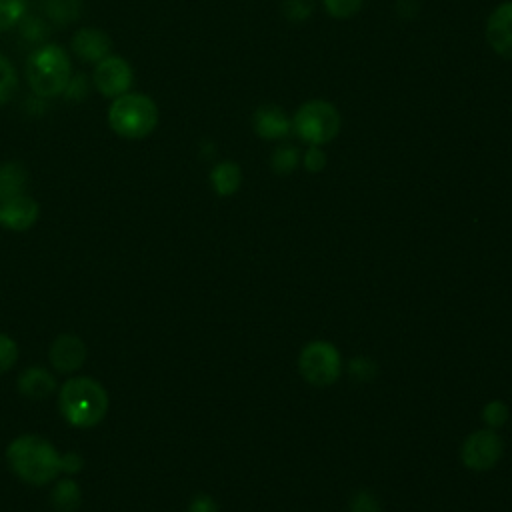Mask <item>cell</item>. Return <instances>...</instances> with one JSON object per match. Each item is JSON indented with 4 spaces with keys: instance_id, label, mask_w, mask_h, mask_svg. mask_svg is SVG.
I'll list each match as a JSON object with an SVG mask.
<instances>
[{
    "instance_id": "6da1fadb",
    "label": "cell",
    "mask_w": 512,
    "mask_h": 512,
    "mask_svg": "<svg viewBox=\"0 0 512 512\" xmlns=\"http://www.w3.org/2000/svg\"><path fill=\"white\" fill-rule=\"evenodd\" d=\"M6 462L20 480L32 486H46L62 474V454L36 434L16 436L6 448Z\"/></svg>"
},
{
    "instance_id": "7a4b0ae2",
    "label": "cell",
    "mask_w": 512,
    "mask_h": 512,
    "mask_svg": "<svg viewBox=\"0 0 512 512\" xmlns=\"http://www.w3.org/2000/svg\"><path fill=\"white\" fill-rule=\"evenodd\" d=\"M58 408L70 426L92 428L108 412V394L94 378L70 376L58 390Z\"/></svg>"
},
{
    "instance_id": "3957f363",
    "label": "cell",
    "mask_w": 512,
    "mask_h": 512,
    "mask_svg": "<svg viewBox=\"0 0 512 512\" xmlns=\"http://www.w3.org/2000/svg\"><path fill=\"white\" fill-rule=\"evenodd\" d=\"M160 120L156 102L140 92H126L108 106V126L126 140H142L150 136Z\"/></svg>"
},
{
    "instance_id": "277c9868",
    "label": "cell",
    "mask_w": 512,
    "mask_h": 512,
    "mask_svg": "<svg viewBox=\"0 0 512 512\" xmlns=\"http://www.w3.org/2000/svg\"><path fill=\"white\" fill-rule=\"evenodd\" d=\"M26 78L32 92L42 98L64 94L72 78L68 52L58 44H42L28 56Z\"/></svg>"
},
{
    "instance_id": "5b68a950",
    "label": "cell",
    "mask_w": 512,
    "mask_h": 512,
    "mask_svg": "<svg viewBox=\"0 0 512 512\" xmlns=\"http://www.w3.org/2000/svg\"><path fill=\"white\" fill-rule=\"evenodd\" d=\"M340 112L328 100H308L292 116V132L308 146H322L340 132Z\"/></svg>"
},
{
    "instance_id": "8992f818",
    "label": "cell",
    "mask_w": 512,
    "mask_h": 512,
    "mask_svg": "<svg viewBox=\"0 0 512 512\" xmlns=\"http://www.w3.org/2000/svg\"><path fill=\"white\" fill-rule=\"evenodd\" d=\"M300 376L312 386H330L342 372V358L334 344L326 340L308 342L298 356Z\"/></svg>"
},
{
    "instance_id": "52a82bcc",
    "label": "cell",
    "mask_w": 512,
    "mask_h": 512,
    "mask_svg": "<svg viewBox=\"0 0 512 512\" xmlns=\"http://www.w3.org/2000/svg\"><path fill=\"white\" fill-rule=\"evenodd\" d=\"M502 440L494 432V428H482L466 436L462 444V462L466 468L474 472H484L496 466L502 456Z\"/></svg>"
},
{
    "instance_id": "ba28073f",
    "label": "cell",
    "mask_w": 512,
    "mask_h": 512,
    "mask_svg": "<svg viewBox=\"0 0 512 512\" xmlns=\"http://www.w3.org/2000/svg\"><path fill=\"white\" fill-rule=\"evenodd\" d=\"M92 80L96 90L114 100L126 92H130V86L134 82V70L128 60L116 54H108L100 62H96V68L92 72Z\"/></svg>"
},
{
    "instance_id": "9c48e42d",
    "label": "cell",
    "mask_w": 512,
    "mask_h": 512,
    "mask_svg": "<svg viewBox=\"0 0 512 512\" xmlns=\"http://www.w3.org/2000/svg\"><path fill=\"white\" fill-rule=\"evenodd\" d=\"M38 216L40 206L28 194H20L0 202V226L6 230L24 232L36 224Z\"/></svg>"
},
{
    "instance_id": "30bf717a",
    "label": "cell",
    "mask_w": 512,
    "mask_h": 512,
    "mask_svg": "<svg viewBox=\"0 0 512 512\" xmlns=\"http://www.w3.org/2000/svg\"><path fill=\"white\" fill-rule=\"evenodd\" d=\"M486 40L498 56L512 60V2H502L490 12Z\"/></svg>"
},
{
    "instance_id": "8fae6325",
    "label": "cell",
    "mask_w": 512,
    "mask_h": 512,
    "mask_svg": "<svg viewBox=\"0 0 512 512\" xmlns=\"http://www.w3.org/2000/svg\"><path fill=\"white\" fill-rule=\"evenodd\" d=\"M50 364L60 374H72L76 372L84 360H86V346L84 342L74 334H60L48 350Z\"/></svg>"
},
{
    "instance_id": "7c38bea8",
    "label": "cell",
    "mask_w": 512,
    "mask_h": 512,
    "mask_svg": "<svg viewBox=\"0 0 512 512\" xmlns=\"http://www.w3.org/2000/svg\"><path fill=\"white\" fill-rule=\"evenodd\" d=\"M70 48L80 60L96 64L110 54L112 38L100 28L86 26V28H80L74 32V36L70 40Z\"/></svg>"
},
{
    "instance_id": "4fadbf2b",
    "label": "cell",
    "mask_w": 512,
    "mask_h": 512,
    "mask_svg": "<svg viewBox=\"0 0 512 512\" xmlns=\"http://www.w3.org/2000/svg\"><path fill=\"white\" fill-rule=\"evenodd\" d=\"M252 128L264 140H280L292 132V120L276 104H262L252 114Z\"/></svg>"
},
{
    "instance_id": "5bb4252c",
    "label": "cell",
    "mask_w": 512,
    "mask_h": 512,
    "mask_svg": "<svg viewBox=\"0 0 512 512\" xmlns=\"http://www.w3.org/2000/svg\"><path fill=\"white\" fill-rule=\"evenodd\" d=\"M16 386L22 396L32 398V400H42V398H48L52 392H56L54 376L46 368H40V366L26 368L18 376Z\"/></svg>"
},
{
    "instance_id": "9a60e30c",
    "label": "cell",
    "mask_w": 512,
    "mask_h": 512,
    "mask_svg": "<svg viewBox=\"0 0 512 512\" xmlns=\"http://www.w3.org/2000/svg\"><path fill=\"white\" fill-rule=\"evenodd\" d=\"M28 182V170L22 162L10 160L0 164V202L20 196L26 190Z\"/></svg>"
},
{
    "instance_id": "2e32d148",
    "label": "cell",
    "mask_w": 512,
    "mask_h": 512,
    "mask_svg": "<svg viewBox=\"0 0 512 512\" xmlns=\"http://www.w3.org/2000/svg\"><path fill=\"white\" fill-rule=\"evenodd\" d=\"M210 184L218 196H232L242 184V170L236 162L224 160L210 170Z\"/></svg>"
},
{
    "instance_id": "e0dca14e",
    "label": "cell",
    "mask_w": 512,
    "mask_h": 512,
    "mask_svg": "<svg viewBox=\"0 0 512 512\" xmlns=\"http://www.w3.org/2000/svg\"><path fill=\"white\" fill-rule=\"evenodd\" d=\"M80 500H82L80 486L72 478H62L50 490V502L56 512H74L80 506Z\"/></svg>"
},
{
    "instance_id": "ac0fdd59",
    "label": "cell",
    "mask_w": 512,
    "mask_h": 512,
    "mask_svg": "<svg viewBox=\"0 0 512 512\" xmlns=\"http://www.w3.org/2000/svg\"><path fill=\"white\" fill-rule=\"evenodd\" d=\"M42 6L48 18H52L58 24H68L76 20L82 8L80 0H44Z\"/></svg>"
},
{
    "instance_id": "d6986e66",
    "label": "cell",
    "mask_w": 512,
    "mask_h": 512,
    "mask_svg": "<svg viewBox=\"0 0 512 512\" xmlns=\"http://www.w3.org/2000/svg\"><path fill=\"white\" fill-rule=\"evenodd\" d=\"M300 162V150L292 144H280L270 156V166L276 174H290Z\"/></svg>"
},
{
    "instance_id": "ffe728a7",
    "label": "cell",
    "mask_w": 512,
    "mask_h": 512,
    "mask_svg": "<svg viewBox=\"0 0 512 512\" xmlns=\"http://www.w3.org/2000/svg\"><path fill=\"white\" fill-rule=\"evenodd\" d=\"M28 12V0H0V30H10L22 22Z\"/></svg>"
},
{
    "instance_id": "44dd1931",
    "label": "cell",
    "mask_w": 512,
    "mask_h": 512,
    "mask_svg": "<svg viewBox=\"0 0 512 512\" xmlns=\"http://www.w3.org/2000/svg\"><path fill=\"white\" fill-rule=\"evenodd\" d=\"M18 90V76L12 62L0 54V106L10 102Z\"/></svg>"
},
{
    "instance_id": "7402d4cb",
    "label": "cell",
    "mask_w": 512,
    "mask_h": 512,
    "mask_svg": "<svg viewBox=\"0 0 512 512\" xmlns=\"http://www.w3.org/2000/svg\"><path fill=\"white\" fill-rule=\"evenodd\" d=\"M322 4L328 16L336 20H348L362 10L364 0H322Z\"/></svg>"
},
{
    "instance_id": "603a6c76",
    "label": "cell",
    "mask_w": 512,
    "mask_h": 512,
    "mask_svg": "<svg viewBox=\"0 0 512 512\" xmlns=\"http://www.w3.org/2000/svg\"><path fill=\"white\" fill-rule=\"evenodd\" d=\"M314 2L312 0H284L282 14L290 22H304L312 16Z\"/></svg>"
},
{
    "instance_id": "cb8c5ba5",
    "label": "cell",
    "mask_w": 512,
    "mask_h": 512,
    "mask_svg": "<svg viewBox=\"0 0 512 512\" xmlns=\"http://www.w3.org/2000/svg\"><path fill=\"white\" fill-rule=\"evenodd\" d=\"M482 420L488 428H500L508 420V406L502 400H492L482 410Z\"/></svg>"
},
{
    "instance_id": "d4e9b609",
    "label": "cell",
    "mask_w": 512,
    "mask_h": 512,
    "mask_svg": "<svg viewBox=\"0 0 512 512\" xmlns=\"http://www.w3.org/2000/svg\"><path fill=\"white\" fill-rule=\"evenodd\" d=\"M18 360V346L14 338L0 332V374L8 372Z\"/></svg>"
},
{
    "instance_id": "484cf974",
    "label": "cell",
    "mask_w": 512,
    "mask_h": 512,
    "mask_svg": "<svg viewBox=\"0 0 512 512\" xmlns=\"http://www.w3.org/2000/svg\"><path fill=\"white\" fill-rule=\"evenodd\" d=\"M326 152L322 150V146H308V150L302 156V164L308 172H322L326 168Z\"/></svg>"
},
{
    "instance_id": "4316f807",
    "label": "cell",
    "mask_w": 512,
    "mask_h": 512,
    "mask_svg": "<svg viewBox=\"0 0 512 512\" xmlns=\"http://www.w3.org/2000/svg\"><path fill=\"white\" fill-rule=\"evenodd\" d=\"M20 24H22V34L26 38H30V40H42L46 36V28H44V24L38 18L24 16Z\"/></svg>"
},
{
    "instance_id": "83f0119b",
    "label": "cell",
    "mask_w": 512,
    "mask_h": 512,
    "mask_svg": "<svg viewBox=\"0 0 512 512\" xmlns=\"http://www.w3.org/2000/svg\"><path fill=\"white\" fill-rule=\"evenodd\" d=\"M82 464H84V462H82L80 454H76V452H64V454H62L60 468H62L64 474H78L80 468H82Z\"/></svg>"
},
{
    "instance_id": "f1b7e54d",
    "label": "cell",
    "mask_w": 512,
    "mask_h": 512,
    "mask_svg": "<svg viewBox=\"0 0 512 512\" xmlns=\"http://www.w3.org/2000/svg\"><path fill=\"white\" fill-rule=\"evenodd\" d=\"M188 512H218V506L210 496L198 494L196 498H192V502L188 506Z\"/></svg>"
},
{
    "instance_id": "f546056e",
    "label": "cell",
    "mask_w": 512,
    "mask_h": 512,
    "mask_svg": "<svg viewBox=\"0 0 512 512\" xmlns=\"http://www.w3.org/2000/svg\"><path fill=\"white\" fill-rule=\"evenodd\" d=\"M352 512H378V506L370 494L362 492L356 496V500L352 504Z\"/></svg>"
}]
</instances>
